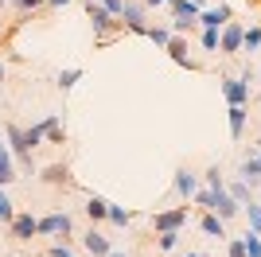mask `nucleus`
Returning a JSON list of instances; mask_svg holds the SVG:
<instances>
[{"mask_svg": "<svg viewBox=\"0 0 261 257\" xmlns=\"http://www.w3.org/2000/svg\"><path fill=\"white\" fill-rule=\"evenodd\" d=\"M172 23H148V32H144V39L156 43V47H168V39H172Z\"/></svg>", "mask_w": 261, "mask_h": 257, "instance_id": "nucleus-21", "label": "nucleus"}, {"mask_svg": "<svg viewBox=\"0 0 261 257\" xmlns=\"http://www.w3.org/2000/svg\"><path fill=\"white\" fill-rule=\"evenodd\" d=\"M238 179H242V183H250L253 191L261 187V164H257V156H246V160H242V168H238Z\"/></svg>", "mask_w": 261, "mask_h": 257, "instance_id": "nucleus-19", "label": "nucleus"}, {"mask_svg": "<svg viewBox=\"0 0 261 257\" xmlns=\"http://www.w3.org/2000/svg\"><path fill=\"white\" fill-rule=\"evenodd\" d=\"M39 179H43L47 187H66V191H70V187H78V183H74V175H70V168H66V164H47V168L39 171Z\"/></svg>", "mask_w": 261, "mask_h": 257, "instance_id": "nucleus-12", "label": "nucleus"}, {"mask_svg": "<svg viewBox=\"0 0 261 257\" xmlns=\"http://www.w3.org/2000/svg\"><path fill=\"white\" fill-rule=\"evenodd\" d=\"M121 23H125V32L144 35L148 32V4L144 0H125L121 4Z\"/></svg>", "mask_w": 261, "mask_h": 257, "instance_id": "nucleus-5", "label": "nucleus"}, {"mask_svg": "<svg viewBox=\"0 0 261 257\" xmlns=\"http://www.w3.org/2000/svg\"><path fill=\"white\" fill-rule=\"evenodd\" d=\"M4 257H16V253H4Z\"/></svg>", "mask_w": 261, "mask_h": 257, "instance_id": "nucleus-45", "label": "nucleus"}, {"mask_svg": "<svg viewBox=\"0 0 261 257\" xmlns=\"http://www.w3.org/2000/svg\"><path fill=\"white\" fill-rule=\"evenodd\" d=\"M8 234L16 238V242H32V238H39V218L28 211H16L8 222Z\"/></svg>", "mask_w": 261, "mask_h": 257, "instance_id": "nucleus-8", "label": "nucleus"}, {"mask_svg": "<svg viewBox=\"0 0 261 257\" xmlns=\"http://www.w3.org/2000/svg\"><path fill=\"white\" fill-rule=\"evenodd\" d=\"M222 97L230 106H250L253 101V66H246L242 78H222Z\"/></svg>", "mask_w": 261, "mask_h": 257, "instance_id": "nucleus-2", "label": "nucleus"}, {"mask_svg": "<svg viewBox=\"0 0 261 257\" xmlns=\"http://www.w3.org/2000/svg\"><path fill=\"white\" fill-rule=\"evenodd\" d=\"M246 121H250V106H230L226 109V125H230V137H234V140H242Z\"/></svg>", "mask_w": 261, "mask_h": 257, "instance_id": "nucleus-17", "label": "nucleus"}, {"mask_svg": "<svg viewBox=\"0 0 261 257\" xmlns=\"http://www.w3.org/2000/svg\"><path fill=\"white\" fill-rule=\"evenodd\" d=\"M164 8H168V16H172V20H187V23H199V0H168V4H164Z\"/></svg>", "mask_w": 261, "mask_h": 257, "instance_id": "nucleus-14", "label": "nucleus"}, {"mask_svg": "<svg viewBox=\"0 0 261 257\" xmlns=\"http://www.w3.org/2000/svg\"><path fill=\"white\" fill-rule=\"evenodd\" d=\"M261 47V28L253 23V28H246V35H242V51H257Z\"/></svg>", "mask_w": 261, "mask_h": 257, "instance_id": "nucleus-29", "label": "nucleus"}, {"mask_svg": "<svg viewBox=\"0 0 261 257\" xmlns=\"http://www.w3.org/2000/svg\"><path fill=\"white\" fill-rule=\"evenodd\" d=\"M82 249H86L90 257H106L109 249H113V242H109V234H101V230H94V226H90L86 234H82Z\"/></svg>", "mask_w": 261, "mask_h": 257, "instance_id": "nucleus-15", "label": "nucleus"}, {"mask_svg": "<svg viewBox=\"0 0 261 257\" xmlns=\"http://www.w3.org/2000/svg\"><path fill=\"white\" fill-rule=\"evenodd\" d=\"M12 214H16V207H12V199L4 195V187H0V222L8 226V222H12Z\"/></svg>", "mask_w": 261, "mask_h": 257, "instance_id": "nucleus-34", "label": "nucleus"}, {"mask_svg": "<svg viewBox=\"0 0 261 257\" xmlns=\"http://www.w3.org/2000/svg\"><path fill=\"white\" fill-rule=\"evenodd\" d=\"M226 191L234 195L238 203H250V199H253V187H250V183H242V179H230V183H226Z\"/></svg>", "mask_w": 261, "mask_h": 257, "instance_id": "nucleus-27", "label": "nucleus"}, {"mask_svg": "<svg viewBox=\"0 0 261 257\" xmlns=\"http://www.w3.org/2000/svg\"><path fill=\"white\" fill-rule=\"evenodd\" d=\"M257 203H261V199H257Z\"/></svg>", "mask_w": 261, "mask_h": 257, "instance_id": "nucleus-47", "label": "nucleus"}, {"mask_svg": "<svg viewBox=\"0 0 261 257\" xmlns=\"http://www.w3.org/2000/svg\"><path fill=\"white\" fill-rule=\"evenodd\" d=\"M164 51H168V59H172L175 66H187V70H203V63H199V59H191V55H187V39H184V35H172V39H168V47H164Z\"/></svg>", "mask_w": 261, "mask_h": 257, "instance_id": "nucleus-10", "label": "nucleus"}, {"mask_svg": "<svg viewBox=\"0 0 261 257\" xmlns=\"http://www.w3.org/2000/svg\"><path fill=\"white\" fill-rule=\"evenodd\" d=\"M179 238H184V230H160V234H156V249H160V253H172V249H179Z\"/></svg>", "mask_w": 261, "mask_h": 257, "instance_id": "nucleus-23", "label": "nucleus"}, {"mask_svg": "<svg viewBox=\"0 0 261 257\" xmlns=\"http://www.w3.org/2000/svg\"><path fill=\"white\" fill-rule=\"evenodd\" d=\"M199 187H203V175H199V171H191L187 164H179V168H175V179H172V191L179 195L184 203H191V195H195Z\"/></svg>", "mask_w": 261, "mask_h": 257, "instance_id": "nucleus-7", "label": "nucleus"}, {"mask_svg": "<svg viewBox=\"0 0 261 257\" xmlns=\"http://www.w3.org/2000/svg\"><path fill=\"white\" fill-rule=\"evenodd\" d=\"M86 214H90V222H106L109 199H101V195H90V199H86Z\"/></svg>", "mask_w": 261, "mask_h": 257, "instance_id": "nucleus-22", "label": "nucleus"}, {"mask_svg": "<svg viewBox=\"0 0 261 257\" xmlns=\"http://www.w3.org/2000/svg\"><path fill=\"white\" fill-rule=\"evenodd\" d=\"M230 20H234V8H230L226 0H218L215 8H203V12H199V23H203V28H226Z\"/></svg>", "mask_w": 261, "mask_h": 257, "instance_id": "nucleus-13", "label": "nucleus"}, {"mask_svg": "<svg viewBox=\"0 0 261 257\" xmlns=\"http://www.w3.org/2000/svg\"><path fill=\"white\" fill-rule=\"evenodd\" d=\"M0 148H8V144H0Z\"/></svg>", "mask_w": 261, "mask_h": 257, "instance_id": "nucleus-46", "label": "nucleus"}, {"mask_svg": "<svg viewBox=\"0 0 261 257\" xmlns=\"http://www.w3.org/2000/svg\"><path fill=\"white\" fill-rule=\"evenodd\" d=\"M187 218H191V207H168V211H156L148 222H152V230L160 234V230H184L187 226Z\"/></svg>", "mask_w": 261, "mask_h": 257, "instance_id": "nucleus-6", "label": "nucleus"}, {"mask_svg": "<svg viewBox=\"0 0 261 257\" xmlns=\"http://www.w3.org/2000/svg\"><path fill=\"white\" fill-rule=\"evenodd\" d=\"M211 211H215L222 222H234V218L242 214V203L226 191V187H218V191H215V203H211Z\"/></svg>", "mask_w": 261, "mask_h": 257, "instance_id": "nucleus-11", "label": "nucleus"}, {"mask_svg": "<svg viewBox=\"0 0 261 257\" xmlns=\"http://www.w3.org/2000/svg\"><path fill=\"white\" fill-rule=\"evenodd\" d=\"M12 4H16V12H20V16H32V12L43 8L47 0H12Z\"/></svg>", "mask_w": 261, "mask_h": 257, "instance_id": "nucleus-32", "label": "nucleus"}, {"mask_svg": "<svg viewBox=\"0 0 261 257\" xmlns=\"http://www.w3.org/2000/svg\"><path fill=\"white\" fill-rule=\"evenodd\" d=\"M86 16H90V23H94V35H98V43H106L109 35L125 32L121 16H113V12H109V8H101V4H86Z\"/></svg>", "mask_w": 261, "mask_h": 257, "instance_id": "nucleus-3", "label": "nucleus"}, {"mask_svg": "<svg viewBox=\"0 0 261 257\" xmlns=\"http://www.w3.org/2000/svg\"><path fill=\"white\" fill-rule=\"evenodd\" d=\"M253 156H257V164H261V140H257V148H253Z\"/></svg>", "mask_w": 261, "mask_h": 257, "instance_id": "nucleus-41", "label": "nucleus"}, {"mask_svg": "<svg viewBox=\"0 0 261 257\" xmlns=\"http://www.w3.org/2000/svg\"><path fill=\"white\" fill-rule=\"evenodd\" d=\"M82 4H101V8H109L113 16H121V4H125V0H82Z\"/></svg>", "mask_w": 261, "mask_h": 257, "instance_id": "nucleus-35", "label": "nucleus"}, {"mask_svg": "<svg viewBox=\"0 0 261 257\" xmlns=\"http://www.w3.org/2000/svg\"><path fill=\"white\" fill-rule=\"evenodd\" d=\"M250 4H261V0H250Z\"/></svg>", "mask_w": 261, "mask_h": 257, "instance_id": "nucleus-44", "label": "nucleus"}, {"mask_svg": "<svg viewBox=\"0 0 261 257\" xmlns=\"http://www.w3.org/2000/svg\"><path fill=\"white\" fill-rule=\"evenodd\" d=\"M226 257H250L246 242H242V238H226Z\"/></svg>", "mask_w": 261, "mask_h": 257, "instance_id": "nucleus-31", "label": "nucleus"}, {"mask_svg": "<svg viewBox=\"0 0 261 257\" xmlns=\"http://www.w3.org/2000/svg\"><path fill=\"white\" fill-rule=\"evenodd\" d=\"M70 0H47V8H66Z\"/></svg>", "mask_w": 261, "mask_h": 257, "instance_id": "nucleus-37", "label": "nucleus"}, {"mask_svg": "<svg viewBox=\"0 0 261 257\" xmlns=\"http://www.w3.org/2000/svg\"><path fill=\"white\" fill-rule=\"evenodd\" d=\"M144 4H148V8H164V4H168V0H144Z\"/></svg>", "mask_w": 261, "mask_h": 257, "instance_id": "nucleus-38", "label": "nucleus"}, {"mask_svg": "<svg viewBox=\"0 0 261 257\" xmlns=\"http://www.w3.org/2000/svg\"><path fill=\"white\" fill-rule=\"evenodd\" d=\"M74 234V218L66 211H51L39 218V238H55V242H70Z\"/></svg>", "mask_w": 261, "mask_h": 257, "instance_id": "nucleus-4", "label": "nucleus"}, {"mask_svg": "<svg viewBox=\"0 0 261 257\" xmlns=\"http://www.w3.org/2000/svg\"><path fill=\"white\" fill-rule=\"evenodd\" d=\"M4 4H8V0H0V8H4Z\"/></svg>", "mask_w": 261, "mask_h": 257, "instance_id": "nucleus-43", "label": "nucleus"}, {"mask_svg": "<svg viewBox=\"0 0 261 257\" xmlns=\"http://www.w3.org/2000/svg\"><path fill=\"white\" fill-rule=\"evenodd\" d=\"M55 82H59V90H63V94H70V90L82 82V70H78V66H66V70H59V78H55Z\"/></svg>", "mask_w": 261, "mask_h": 257, "instance_id": "nucleus-24", "label": "nucleus"}, {"mask_svg": "<svg viewBox=\"0 0 261 257\" xmlns=\"http://www.w3.org/2000/svg\"><path fill=\"white\" fill-rule=\"evenodd\" d=\"M106 257H129V249H117V246H113V249H109Z\"/></svg>", "mask_w": 261, "mask_h": 257, "instance_id": "nucleus-36", "label": "nucleus"}, {"mask_svg": "<svg viewBox=\"0 0 261 257\" xmlns=\"http://www.w3.org/2000/svg\"><path fill=\"white\" fill-rule=\"evenodd\" d=\"M12 179H20L16 175V156H12V148H0V187H8Z\"/></svg>", "mask_w": 261, "mask_h": 257, "instance_id": "nucleus-20", "label": "nucleus"}, {"mask_svg": "<svg viewBox=\"0 0 261 257\" xmlns=\"http://www.w3.org/2000/svg\"><path fill=\"white\" fill-rule=\"evenodd\" d=\"M43 257H74V249H70V242H55L43 249Z\"/></svg>", "mask_w": 261, "mask_h": 257, "instance_id": "nucleus-33", "label": "nucleus"}, {"mask_svg": "<svg viewBox=\"0 0 261 257\" xmlns=\"http://www.w3.org/2000/svg\"><path fill=\"white\" fill-rule=\"evenodd\" d=\"M106 222H113V226H121V230H125V226L133 222V211H129V207H117V203H109Z\"/></svg>", "mask_w": 261, "mask_h": 257, "instance_id": "nucleus-25", "label": "nucleus"}, {"mask_svg": "<svg viewBox=\"0 0 261 257\" xmlns=\"http://www.w3.org/2000/svg\"><path fill=\"white\" fill-rule=\"evenodd\" d=\"M199 230H203L207 238H222V242H226V222H222L215 211H203V218H199Z\"/></svg>", "mask_w": 261, "mask_h": 257, "instance_id": "nucleus-18", "label": "nucleus"}, {"mask_svg": "<svg viewBox=\"0 0 261 257\" xmlns=\"http://www.w3.org/2000/svg\"><path fill=\"white\" fill-rule=\"evenodd\" d=\"M4 140H8L12 156H16V168H23L28 175H35V152H32V144H28L23 125H4Z\"/></svg>", "mask_w": 261, "mask_h": 257, "instance_id": "nucleus-1", "label": "nucleus"}, {"mask_svg": "<svg viewBox=\"0 0 261 257\" xmlns=\"http://www.w3.org/2000/svg\"><path fill=\"white\" fill-rule=\"evenodd\" d=\"M218 32H222V28H203V35H199V43H203L207 55H218Z\"/></svg>", "mask_w": 261, "mask_h": 257, "instance_id": "nucleus-28", "label": "nucleus"}, {"mask_svg": "<svg viewBox=\"0 0 261 257\" xmlns=\"http://www.w3.org/2000/svg\"><path fill=\"white\" fill-rule=\"evenodd\" d=\"M242 35H246V23L230 20L222 32H218V55H242Z\"/></svg>", "mask_w": 261, "mask_h": 257, "instance_id": "nucleus-9", "label": "nucleus"}, {"mask_svg": "<svg viewBox=\"0 0 261 257\" xmlns=\"http://www.w3.org/2000/svg\"><path fill=\"white\" fill-rule=\"evenodd\" d=\"M203 187H211V191L226 187V175H222V168H218V164H211V168L203 171Z\"/></svg>", "mask_w": 261, "mask_h": 257, "instance_id": "nucleus-26", "label": "nucleus"}, {"mask_svg": "<svg viewBox=\"0 0 261 257\" xmlns=\"http://www.w3.org/2000/svg\"><path fill=\"white\" fill-rule=\"evenodd\" d=\"M39 128H43L47 144H66V125H63V117H59V113L43 117V121H39Z\"/></svg>", "mask_w": 261, "mask_h": 257, "instance_id": "nucleus-16", "label": "nucleus"}, {"mask_svg": "<svg viewBox=\"0 0 261 257\" xmlns=\"http://www.w3.org/2000/svg\"><path fill=\"white\" fill-rule=\"evenodd\" d=\"M4 78H8V66L0 63V90H4Z\"/></svg>", "mask_w": 261, "mask_h": 257, "instance_id": "nucleus-40", "label": "nucleus"}, {"mask_svg": "<svg viewBox=\"0 0 261 257\" xmlns=\"http://www.w3.org/2000/svg\"><path fill=\"white\" fill-rule=\"evenodd\" d=\"M4 43H8V28H4V23H0V47H4Z\"/></svg>", "mask_w": 261, "mask_h": 257, "instance_id": "nucleus-39", "label": "nucleus"}, {"mask_svg": "<svg viewBox=\"0 0 261 257\" xmlns=\"http://www.w3.org/2000/svg\"><path fill=\"white\" fill-rule=\"evenodd\" d=\"M242 242H246L250 257H261V234H257V230H246V234H242Z\"/></svg>", "mask_w": 261, "mask_h": 257, "instance_id": "nucleus-30", "label": "nucleus"}, {"mask_svg": "<svg viewBox=\"0 0 261 257\" xmlns=\"http://www.w3.org/2000/svg\"><path fill=\"white\" fill-rule=\"evenodd\" d=\"M179 257H203V253H191V249H187V253H179Z\"/></svg>", "mask_w": 261, "mask_h": 257, "instance_id": "nucleus-42", "label": "nucleus"}]
</instances>
